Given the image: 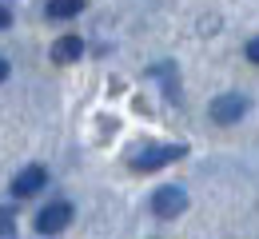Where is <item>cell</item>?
<instances>
[{
    "mask_svg": "<svg viewBox=\"0 0 259 239\" xmlns=\"http://www.w3.org/2000/svg\"><path fill=\"white\" fill-rule=\"evenodd\" d=\"M184 156H188V144H144V148H136L128 156V168L148 175V171H160L171 160H184Z\"/></svg>",
    "mask_w": 259,
    "mask_h": 239,
    "instance_id": "1",
    "label": "cell"
},
{
    "mask_svg": "<svg viewBox=\"0 0 259 239\" xmlns=\"http://www.w3.org/2000/svg\"><path fill=\"white\" fill-rule=\"evenodd\" d=\"M188 211V192L184 187H176V183H163L152 192V215L156 219H176V215H184Z\"/></svg>",
    "mask_w": 259,
    "mask_h": 239,
    "instance_id": "2",
    "label": "cell"
},
{
    "mask_svg": "<svg viewBox=\"0 0 259 239\" xmlns=\"http://www.w3.org/2000/svg\"><path fill=\"white\" fill-rule=\"evenodd\" d=\"M72 215H76V211H72L68 200H52L48 207L36 211V231H40V235H60L68 223H72Z\"/></svg>",
    "mask_w": 259,
    "mask_h": 239,
    "instance_id": "3",
    "label": "cell"
},
{
    "mask_svg": "<svg viewBox=\"0 0 259 239\" xmlns=\"http://www.w3.org/2000/svg\"><path fill=\"white\" fill-rule=\"evenodd\" d=\"M207 116H211L220 128H227V124H239V120L247 116V96H239V92H224V96H215V100H211Z\"/></svg>",
    "mask_w": 259,
    "mask_h": 239,
    "instance_id": "4",
    "label": "cell"
},
{
    "mask_svg": "<svg viewBox=\"0 0 259 239\" xmlns=\"http://www.w3.org/2000/svg\"><path fill=\"white\" fill-rule=\"evenodd\" d=\"M44 183H48V168L28 164V168H20L16 175H12L8 192H12V200H28V196H36V192H44Z\"/></svg>",
    "mask_w": 259,
    "mask_h": 239,
    "instance_id": "5",
    "label": "cell"
},
{
    "mask_svg": "<svg viewBox=\"0 0 259 239\" xmlns=\"http://www.w3.org/2000/svg\"><path fill=\"white\" fill-rule=\"evenodd\" d=\"M84 56V40L76 32H68V36H60L56 44H52V64H76Z\"/></svg>",
    "mask_w": 259,
    "mask_h": 239,
    "instance_id": "6",
    "label": "cell"
},
{
    "mask_svg": "<svg viewBox=\"0 0 259 239\" xmlns=\"http://www.w3.org/2000/svg\"><path fill=\"white\" fill-rule=\"evenodd\" d=\"M152 76H156V80H163L167 100L180 104V72H176V64H171V60H160V64H152Z\"/></svg>",
    "mask_w": 259,
    "mask_h": 239,
    "instance_id": "7",
    "label": "cell"
},
{
    "mask_svg": "<svg viewBox=\"0 0 259 239\" xmlns=\"http://www.w3.org/2000/svg\"><path fill=\"white\" fill-rule=\"evenodd\" d=\"M44 12H48V20H72L84 12V0H48Z\"/></svg>",
    "mask_w": 259,
    "mask_h": 239,
    "instance_id": "8",
    "label": "cell"
},
{
    "mask_svg": "<svg viewBox=\"0 0 259 239\" xmlns=\"http://www.w3.org/2000/svg\"><path fill=\"white\" fill-rule=\"evenodd\" d=\"M16 235V223H12V215H8V207H0V239Z\"/></svg>",
    "mask_w": 259,
    "mask_h": 239,
    "instance_id": "9",
    "label": "cell"
},
{
    "mask_svg": "<svg viewBox=\"0 0 259 239\" xmlns=\"http://www.w3.org/2000/svg\"><path fill=\"white\" fill-rule=\"evenodd\" d=\"M243 56H247L251 64H259V36H251V40H247V48H243Z\"/></svg>",
    "mask_w": 259,
    "mask_h": 239,
    "instance_id": "10",
    "label": "cell"
},
{
    "mask_svg": "<svg viewBox=\"0 0 259 239\" xmlns=\"http://www.w3.org/2000/svg\"><path fill=\"white\" fill-rule=\"evenodd\" d=\"M8 24H12V8H8V4H0V32H4Z\"/></svg>",
    "mask_w": 259,
    "mask_h": 239,
    "instance_id": "11",
    "label": "cell"
},
{
    "mask_svg": "<svg viewBox=\"0 0 259 239\" xmlns=\"http://www.w3.org/2000/svg\"><path fill=\"white\" fill-rule=\"evenodd\" d=\"M4 80H8V60L0 56V84H4Z\"/></svg>",
    "mask_w": 259,
    "mask_h": 239,
    "instance_id": "12",
    "label": "cell"
}]
</instances>
